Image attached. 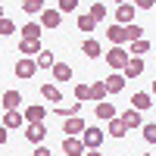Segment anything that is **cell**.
I'll return each mask as SVG.
<instances>
[{
    "label": "cell",
    "mask_w": 156,
    "mask_h": 156,
    "mask_svg": "<svg viewBox=\"0 0 156 156\" xmlns=\"http://www.w3.org/2000/svg\"><path fill=\"white\" fill-rule=\"evenodd\" d=\"M103 59L109 62V69H112V72H115V69H122V72H125V66L131 62V53H128L125 47H112V50H109V53L103 56Z\"/></svg>",
    "instance_id": "cell-1"
},
{
    "label": "cell",
    "mask_w": 156,
    "mask_h": 156,
    "mask_svg": "<svg viewBox=\"0 0 156 156\" xmlns=\"http://www.w3.org/2000/svg\"><path fill=\"white\" fill-rule=\"evenodd\" d=\"M81 140H84V147H87V150H100V144L106 140V131H100L97 125H87V131L81 134Z\"/></svg>",
    "instance_id": "cell-2"
},
{
    "label": "cell",
    "mask_w": 156,
    "mask_h": 156,
    "mask_svg": "<svg viewBox=\"0 0 156 156\" xmlns=\"http://www.w3.org/2000/svg\"><path fill=\"white\" fill-rule=\"evenodd\" d=\"M37 75V59L34 56H22L16 62V78H34Z\"/></svg>",
    "instance_id": "cell-3"
},
{
    "label": "cell",
    "mask_w": 156,
    "mask_h": 156,
    "mask_svg": "<svg viewBox=\"0 0 156 156\" xmlns=\"http://www.w3.org/2000/svg\"><path fill=\"white\" fill-rule=\"evenodd\" d=\"M84 131H87V125H84L81 115H72V119L62 122V134H66V137H78V134H84Z\"/></svg>",
    "instance_id": "cell-4"
},
{
    "label": "cell",
    "mask_w": 156,
    "mask_h": 156,
    "mask_svg": "<svg viewBox=\"0 0 156 156\" xmlns=\"http://www.w3.org/2000/svg\"><path fill=\"white\" fill-rule=\"evenodd\" d=\"M106 37L112 41V47H122V44H128V28L119 25V22H112L109 28H106Z\"/></svg>",
    "instance_id": "cell-5"
},
{
    "label": "cell",
    "mask_w": 156,
    "mask_h": 156,
    "mask_svg": "<svg viewBox=\"0 0 156 156\" xmlns=\"http://www.w3.org/2000/svg\"><path fill=\"white\" fill-rule=\"evenodd\" d=\"M137 16V6L134 3H122V6H115V22L119 25H131Z\"/></svg>",
    "instance_id": "cell-6"
},
{
    "label": "cell",
    "mask_w": 156,
    "mask_h": 156,
    "mask_svg": "<svg viewBox=\"0 0 156 156\" xmlns=\"http://www.w3.org/2000/svg\"><path fill=\"white\" fill-rule=\"evenodd\" d=\"M62 153H66V156H84L87 147H84L81 137H66V140H62Z\"/></svg>",
    "instance_id": "cell-7"
},
{
    "label": "cell",
    "mask_w": 156,
    "mask_h": 156,
    "mask_svg": "<svg viewBox=\"0 0 156 156\" xmlns=\"http://www.w3.org/2000/svg\"><path fill=\"white\" fill-rule=\"evenodd\" d=\"M25 137H28L34 147H41V140L47 137V128H44V122H34V125H28V128H25Z\"/></svg>",
    "instance_id": "cell-8"
},
{
    "label": "cell",
    "mask_w": 156,
    "mask_h": 156,
    "mask_svg": "<svg viewBox=\"0 0 156 156\" xmlns=\"http://www.w3.org/2000/svg\"><path fill=\"white\" fill-rule=\"evenodd\" d=\"M22 122H25V112H19V109H6L3 112V128L6 131H16Z\"/></svg>",
    "instance_id": "cell-9"
},
{
    "label": "cell",
    "mask_w": 156,
    "mask_h": 156,
    "mask_svg": "<svg viewBox=\"0 0 156 156\" xmlns=\"http://www.w3.org/2000/svg\"><path fill=\"white\" fill-rule=\"evenodd\" d=\"M41 31H44L41 22H28V25H22V28H19L22 41H41Z\"/></svg>",
    "instance_id": "cell-10"
},
{
    "label": "cell",
    "mask_w": 156,
    "mask_h": 156,
    "mask_svg": "<svg viewBox=\"0 0 156 156\" xmlns=\"http://www.w3.org/2000/svg\"><path fill=\"white\" fill-rule=\"evenodd\" d=\"M125 81H128V78H125L122 72H109V78H106V90H109V94H122V90H125Z\"/></svg>",
    "instance_id": "cell-11"
},
{
    "label": "cell",
    "mask_w": 156,
    "mask_h": 156,
    "mask_svg": "<svg viewBox=\"0 0 156 156\" xmlns=\"http://www.w3.org/2000/svg\"><path fill=\"white\" fill-rule=\"evenodd\" d=\"M59 22H62L59 9H44L41 12V25H44V28H59Z\"/></svg>",
    "instance_id": "cell-12"
},
{
    "label": "cell",
    "mask_w": 156,
    "mask_h": 156,
    "mask_svg": "<svg viewBox=\"0 0 156 156\" xmlns=\"http://www.w3.org/2000/svg\"><path fill=\"white\" fill-rule=\"evenodd\" d=\"M19 53H22V56H34V59H37V56L44 53V47H41V41H19Z\"/></svg>",
    "instance_id": "cell-13"
},
{
    "label": "cell",
    "mask_w": 156,
    "mask_h": 156,
    "mask_svg": "<svg viewBox=\"0 0 156 156\" xmlns=\"http://www.w3.org/2000/svg\"><path fill=\"white\" fill-rule=\"evenodd\" d=\"M122 122H125L128 131H134V128H144V119H140V112H137V109H125V112H122Z\"/></svg>",
    "instance_id": "cell-14"
},
{
    "label": "cell",
    "mask_w": 156,
    "mask_h": 156,
    "mask_svg": "<svg viewBox=\"0 0 156 156\" xmlns=\"http://www.w3.org/2000/svg\"><path fill=\"white\" fill-rule=\"evenodd\" d=\"M41 97H44L47 103H56V106L62 103V94H59L56 84H41Z\"/></svg>",
    "instance_id": "cell-15"
},
{
    "label": "cell",
    "mask_w": 156,
    "mask_h": 156,
    "mask_svg": "<svg viewBox=\"0 0 156 156\" xmlns=\"http://www.w3.org/2000/svg\"><path fill=\"white\" fill-rule=\"evenodd\" d=\"M140 72H144V59H140V56H131V62H128V66H125V78H128V81H131V78H137Z\"/></svg>",
    "instance_id": "cell-16"
},
{
    "label": "cell",
    "mask_w": 156,
    "mask_h": 156,
    "mask_svg": "<svg viewBox=\"0 0 156 156\" xmlns=\"http://www.w3.org/2000/svg\"><path fill=\"white\" fill-rule=\"evenodd\" d=\"M44 115H47V106H37V103H34V106H28V109H25V122H28V125L44 122Z\"/></svg>",
    "instance_id": "cell-17"
},
{
    "label": "cell",
    "mask_w": 156,
    "mask_h": 156,
    "mask_svg": "<svg viewBox=\"0 0 156 156\" xmlns=\"http://www.w3.org/2000/svg\"><path fill=\"white\" fill-rule=\"evenodd\" d=\"M153 103V94H144V90H137V94L131 97V109H137V112H144L147 106Z\"/></svg>",
    "instance_id": "cell-18"
},
{
    "label": "cell",
    "mask_w": 156,
    "mask_h": 156,
    "mask_svg": "<svg viewBox=\"0 0 156 156\" xmlns=\"http://www.w3.org/2000/svg\"><path fill=\"white\" fill-rule=\"evenodd\" d=\"M56 112H59V119H72V115H78V112H81V100L69 103V106H66V103H59V106H56Z\"/></svg>",
    "instance_id": "cell-19"
},
{
    "label": "cell",
    "mask_w": 156,
    "mask_h": 156,
    "mask_svg": "<svg viewBox=\"0 0 156 156\" xmlns=\"http://www.w3.org/2000/svg\"><path fill=\"white\" fill-rule=\"evenodd\" d=\"M81 53H84L87 59L100 56V41H97V37H84V44H81Z\"/></svg>",
    "instance_id": "cell-20"
},
{
    "label": "cell",
    "mask_w": 156,
    "mask_h": 156,
    "mask_svg": "<svg viewBox=\"0 0 156 156\" xmlns=\"http://www.w3.org/2000/svg\"><path fill=\"white\" fill-rule=\"evenodd\" d=\"M50 72H53V81H72V66H66V62H56Z\"/></svg>",
    "instance_id": "cell-21"
},
{
    "label": "cell",
    "mask_w": 156,
    "mask_h": 156,
    "mask_svg": "<svg viewBox=\"0 0 156 156\" xmlns=\"http://www.w3.org/2000/svg\"><path fill=\"white\" fill-rule=\"evenodd\" d=\"M97 119L112 122V119H115V106H112V103H106V100H103V103H97Z\"/></svg>",
    "instance_id": "cell-22"
},
{
    "label": "cell",
    "mask_w": 156,
    "mask_h": 156,
    "mask_svg": "<svg viewBox=\"0 0 156 156\" xmlns=\"http://www.w3.org/2000/svg\"><path fill=\"white\" fill-rule=\"evenodd\" d=\"M128 53H131V56H144V53H150V41H147V37H140V41L128 44Z\"/></svg>",
    "instance_id": "cell-23"
},
{
    "label": "cell",
    "mask_w": 156,
    "mask_h": 156,
    "mask_svg": "<svg viewBox=\"0 0 156 156\" xmlns=\"http://www.w3.org/2000/svg\"><path fill=\"white\" fill-rule=\"evenodd\" d=\"M106 94H109V90H106V81H94V84H90V100L103 103V100H106Z\"/></svg>",
    "instance_id": "cell-24"
},
{
    "label": "cell",
    "mask_w": 156,
    "mask_h": 156,
    "mask_svg": "<svg viewBox=\"0 0 156 156\" xmlns=\"http://www.w3.org/2000/svg\"><path fill=\"white\" fill-rule=\"evenodd\" d=\"M106 131H109L112 137H125V134H128V128H125V122H122V115H115V119L109 122V128H106Z\"/></svg>",
    "instance_id": "cell-25"
},
{
    "label": "cell",
    "mask_w": 156,
    "mask_h": 156,
    "mask_svg": "<svg viewBox=\"0 0 156 156\" xmlns=\"http://www.w3.org/2000/svg\"><path fill=\"white\" fill-rule=\"evenodd\" d=\"M3 106H6V109L22 106V94H19V90H6V94H3Z\"/></svg>",
    "instance_id": "cell-26"
},
{
    "label": "cell",
    "mask_w": 156,
    "mask_h": 156,
    "mask_svg": "<svg viewBox=\"0 0 156 156\" xmlns=\"http://www.w3.org/2000/svg\"><path fill=\"white\" fill-rule=\"evenodd\" d=\"M56 59H53V50H44L41 56H37V69H53Z\"/></svg>",
    "instance_id": "cell-27"
},
{
    "label": "cell",
    "mask_w": 156,
    "mask_h": 156,
    "mask_svg": "<svg viewBox=\"0 0 156 156\" xmlns=\"http://www.w3.org/2000/svg\"><path fill=\"white\" fill-rule=\"evenodd\" d=\"M78 28H81V31H94L97 28V19L90 16V12H84V16H78Z\"/></svg>",
    "instance_id": "cell-28"
},
{
    "label": "cell",
    "mask_w": 156,
    "mask_h": 156,
    "mask_svg": "<svg viewBox=\"0 0 156 156\" xmlns=\"http://www.w3.org/2000/svg\"><path fill=\"white\" fill-rule=\"evenodd\" d=\"M22 9L28 12V16H37V12H44V0H25Z\"/></svg>",
    "instance_id": "cell-29"
},
{
    "label": "cell",
    "mask_w": 156,
    "mask_h": 156,
    "mask_svg": "<svg viewBox=\"0 0 156 156\" xmlns=\"http://www.w3.org/2000/svg\"><path fill=\"white\" fill-rule=\"evenodd\" d=\"M125 28H128V44H134V41H140V37H144V28H140V25H125Z\"/></svg>",
    "instance_id": "cell-30"
},
{
    "label": "cell",
    "mask_w": 156,
    "mask_h": 156,
    "mask_svg": "<svg viewBox=\"0 0 156 156\" xmlns=\"http://www.w3.org/2000/svg\"><path fill=\"white\" fill-rule=\"evenodd\" d=\"M140 134H144V140H147V144H156V122L144 125V128H140Z\"/></svg>",
    "instance_id": "cell-31"
},
{
    "label": "cell",
    "mask_w": 156,
    "mask_h": 156,
    "mask_svg": "<svg viewBox=\"0 0 156 156\" xmlns=\"http://www.w3.org/2000/svg\"><path fill=\"white\" fill-rule=\"evenodd\" d=\"M75 100H90V84H75Z\"/></svg>",
    "instance_id": "cell-32"
},
{
    "label": "cell",
    "mask_w": 156,
    "mask_h": 156,
    "mask_svg": "<svg viewBox=\"0 0 156 156\" xmlns=\"http://www.w3.org/2000/svg\"><path fill=\"white\" fill-rule=\"evenodd\" d=\"M12 31H19V28L12 25V19H6V16H3V19H0V34H6V37H9Z\"/></svg>",
    "instance_id": "cell-33"
},
{
    "label": "cell",
    "mask_w": 156,
    "mask_h": 156,
    "mask_svg": "<svg viewBox=\"0 0 156 156\" xmlns=\"http://www.w3.org/2000/svg\"><path fill=\"white\" fill-rule=\"evenodd\" d=\"M90 16H94L97 22H100V19H106V6H103V3H90Z\"/></svg>",
    "instance_id": "cell-34"
},
{
    "label": "cell",
    "mask_w": 156,
    "mask_h": 156,
    "mask_svg": "<svg viewBox=\"0 0 156 156\" xmlns=\"http://www.w3.org/2000/svg\"><path fill=\"white\" fill-rule=\"evenodd\" d=\"M78 6V0H59V12H72Z\"/></svg>",
    "instance_id": "cell-35"
},
{
    "label": "cell",
    "mask_w": 156,
    "mask_h": 156,
    "mask_svg": "<svg viewBox=\"0 0 156 156\" xmlns=\"http://www.w3.org/2000/svg\"><path fill=\"white\" fill-rule=\"evenodd\" d=\"M134 6H137V9H153L156 0H134Z\"/></svg>",
    "instance_id": "cell-36"
},
{
    "label": "cell",
    "mask_w": 156,
    "mask_h": 156,
    "mask_svg": "<svg viewBox=\"0 0 156 156\" xmlns=\"http://www.w3.org/2000/svg\"><path fill=\"white\" fill-rule=\"evenodd\" d=\"M31 156H53V153H50V150L41 144V147H34V153H31Z\"/></svg>",
    "instance_id": "cell-37"
},
{
    "label": "cell",
    "mask_w": 156,
    "mask_h": 156,
    "mask_svg": "<svg viewBox=\"0 0 156 156\" xmlns=\"http://www.w3.org/2000/svg\"><path fill=\"white\" fill-rule=\"evenodd\" d=\"M84 156H103V153H100V150H87Z\"/></svg>",
    "instance_id": "cell-38"
},
{
    "label": "cell",
    "mask_w": 156,
    "mask_h": 156,
    "mask_svg": "<svg viewBox=\"0 0 156 156\" xmlns=\"http://www.w3.org/2000/svg\"><path fill=\"white\" fill-rule=\"evenodd\" d=\"M112 3H115V6H122V3H128V0H112Z\"/></svg>",
    "instance_id": "cell-39"
},
{
    "label": "cell",
    "mask_w": 156,
    "mask_h": 156,
    "mask_svg": "<svg viewBox=\"0 0 156 156\" xmlns=\"http://www.w3.org/2000/svg\"><path fill=\"white\" fill-rule=\"evenodd\" d=\"M150 94H153V97H156V81H153V90H150Z\"/></svg>",
    "instance_id": "cell-40"
},
{
    "label": "cell",
    "mask_w": 156,
    "mask_h": 156,
    "mask_svg": "<svg viewBox=\"0 0 156 156\" xmlns=\"http://www.w3.org/2000/svg\"><path fill=\"white\" fill-rule=\"evenodd\" d=\"M144 156H153V153H144Z\"/></svg>",
    "instance_id": "cell-41"
}]
</instances>
